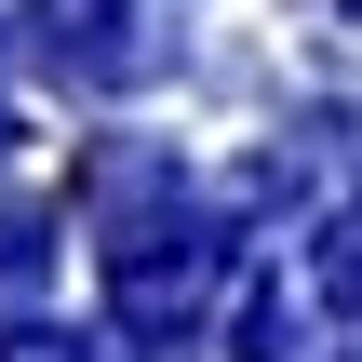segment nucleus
I'll return each instance as SVG.
<instances>
[{"instance_id": "f257e3e1", "label": "nucleus", "mask_w": 362, "mask_h": 362, "mask_svg": "<svg viewBox=\"0 0 362 362\" xmlns=\"http://www.w3.org/2000/svg\"><path fill=\"white\" fill-rule=\"evenodd\" d=\"M13 362H54V349H40V336H27V349H13ZM67 362H81V349H67Z\"/></svg>"}]
</instances>
